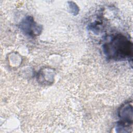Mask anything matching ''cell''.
Masks as SVG:
<instances>
[{
	"instance_id": "obj_1",
	"label": "cell",
	"mask_w": 133,
	"mask_h": 133,
	"mask_svg": "<svg viewBox=\"0 0 133 133\" xmlns=\"http://www.w3.org/2000/svg\"><path fill=\"white\" fill-rule=\"evenodd\" d=\"M131 50V45L124 37H118L114 39L113 41L108 45V51L109 55L113 56L116 55V57H125L129 55Z\"/></svg>"
}]
</instances>
